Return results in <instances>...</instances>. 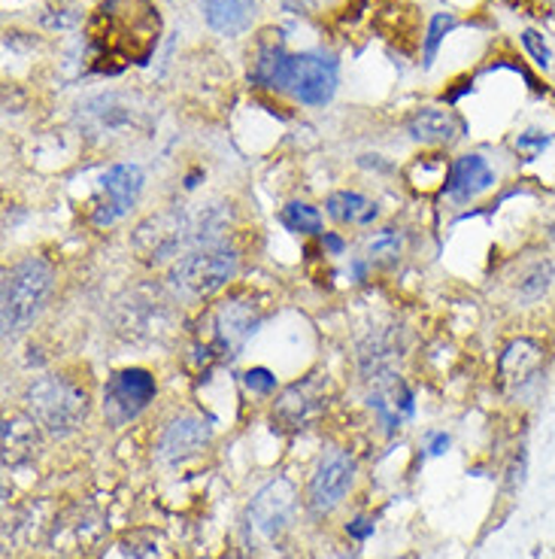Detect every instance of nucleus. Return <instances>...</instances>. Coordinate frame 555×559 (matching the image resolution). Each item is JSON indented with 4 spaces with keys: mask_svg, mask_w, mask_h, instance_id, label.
Here are the masks:
<instances>
[{
    "mask_svg": "<svg viewBox=\"0 0 555 559\" xmlns=\"http://www.w3.org/2000/svg\"><path fill=\"white\" fill-rule=\"evenodd\" d=\"M161 34V15L153 0H104L88 19V46L95 68L116 70L146 64Z\"/></svg>",
    "mask_w": 555,
    "mask_h": 559,
    "instance_id": "1",
    "label": "nucleus"
},
{
    "mask_svg": "<svg viewBox=\"0 0 555 559\" xmlns=\"http://www.w3.org/2000/svg\"><path fill=\"white\" fill-rule=\"evenodd\" d=\"M219 219L209 207H201L195 216L182 213V210H167L158 216H149L146 223L137 225L134 231V250L146 259V262H161L177 255L180 247L185 243H213V235L219 228Z\"/></svg>",
    "mask_w": 555,
    "mask_h": 559,
    "instance_id": "2",
    "label": "nucleus"
},
{
    "mask_svg": "<svg viewBox=\"0 0 555 559\" xmlns=\"http://www.w3.org/2000/svg\"><path fill=\"white\" fill-rule=\"evenodd\" d=\"M52 267L43 259H25L10 271H3V335H22L31 322L40 317L46 298L52 293Z\"/></svg>",
    "mask_w": 555,
    "mask_h": 559,
    "instance_id": "3",
    "label": "nucleus"
},
{
    "mask_svg": "<svg viewBox=\"0 0 555 559\" xmlns=\"http://www.w3.org/2000/svg\"><path fill=\"white\" fill-rule=\"evenodd\" d=\"M31 417L56 438L73 435L88 417V395L64 378H40L28 386Z\"/></svg>",
    "mask_w": 555,
    "mask_h": 559,
    "instance_id": "4",
    "label": "nucleus"
},
{
    "mask_svg": "<svg viewBox=\"0 0 555 559\" xmlns=\"http://www.w3.org/2000/svg\"><path fill=\"white\" fill-rule=\"evenodd\" d=\"M234 274L237 252L225 243H209V247L180 255V262L167 274V283L182 298H207L219 293Z\"/></svg>",
    "mask_w": 555,
    "mask_h": 559,
    "instance_id": "5",
    "label": "nucleus"
},
{
    "mask_svg": "<svg viewBox=\"0 0 555 559\" xmlns=\"http://www.w3.org/2000/svg\"><path fill=\"white\" fill-rule=\"evenodd\" d=\"M279 88L289 92L301 104L322 107L337 92V64H334V58L319 56V52L289 56L286 58V68H282Z\"/></svg>",
    "mask_w": 555,
    "mask_h": 559,
    "instance_id": "6",
    "label": "nucleus"
},
{
    "mask_svg": "<svg viewBox=\"0 0 555 559\" xmlns=\"http://www.w3.org/2000/svg\"><path fill=\"white\" fill-rule=\"evenodd\" d=\"M107 538V520L95 508H68L49 526V545L61 559H88Z\"/></svg>",
    "mask_w": 555,
    "mask_h": 559,
    "instance_id": "7",
    "label": "nucleus"
},
{
    "mask_svg": "<svg viewBox=\"0 0 555 559\" xmlns=\"http://www.w3.org/2000/svg\"><path fill=\"white\" fill-rule=\"evenodd\" d=\"M262 322V308L250 295H231L209 310V347L219 356H237L243 344L255 335Z\"/></svg>",
    "mask_w": 555,
    "mask_h": 559,
    "instance_id": "8",
    "label": "nucleus"
},
{
    "mask_svg": "<svg viewBox=\"0 0 555 559\" xmlns=\"http://www.w3.org/2000/svg\"><path fill=\"white\" fill-rule=\"evenodd\" d=\"M294 508H298V496H294L292 480L277 477L267 480L255 496H252L250 508H246V530L250 538L258 542H274L282 532L292 526Z\"/></svg>",
    "mask_w": 555,
    "mask_h": 559,
    "instance_id": "9",
    "label": "nucleus"
},
{
    "mask_svg": "<svg viewBox=\"0 0 555 559\" xmlns=\"http://www.w3.org/2000/svg\"><path fill=\"white\" fill-rule=\"evenodd\" d=\"M155 399V378L143 368H128L107 380L104 390V414L110 419L112 429L125 426L131 419L143 414Z\"/></svg>",
    "mask_w": 555,
    "mask_h": 559,
    "instance_id": "10",
    "label": "nucleus"
},
{
    "mask_svg": "<svg viewBox=\"0 0 555 559\" xmlns=\"http://www.w3.org/2000/svg\"><path fill=\"white\" fill-rule=\"evenodd\" d=\"M352 475H355V462L349 460V453L340 448L325 450L313 468L310 487H306V502L316 514H328L337 504L347 499L349 487H352Z\"/></svg>",
    "mask_w": 555,
    "mask_h": 559,
    "instance_id": "11",
    "label": "nucleus"
},
{
    "mask_svg": "<svg viewBox=\"0 0 555 559\" xmlns=\"http://www.w3.org/2000/svg\"><path fill=\"white\" fill-rule=\"evenodd\" d=\"M140 192H143V170L137 165H112L100 177V195L92 207V223L100 228L119 223L137 204Z\"/></svg>",
    "mask_w": 555,
    "mask_h": 559,
    "instance_id": "12",
    "label": "nucleus"
},
{
    "mask_svg": "<svg viewBox=\"0 0 555 559\" xmlns=\"http://www.w3.org/2000/svg\"><path fill=\"white\" fill-rule=\"evenodd\" d=\"M546 368V349L531 341V337H516L510 341L498 359V383L510 399L526 395Z\"/></svg>",
    "mask_w": 555,
    "mask_h": 559,
    "instance_id": "13",
    "label": "nucleus"
},
{
    "mask_svg": "<svg viewBox=\"0 0 555 559\" xmlns=\"http://www.w3.org/2000/svg\"><path fill=\"white\" fill-rule=\"evenodd\" d=\"M322 405H325V386L319 378H306L304 383H294L279 395L274 405V423L282 432H298L304 429L310 419L319 417Z\"/></svg>",
    "mask_w": 555,
    "mask_h": 559,
    "instance_id": "14",
    "label": "nucleus"
},
{
    "mask_svg": "<svg viewBox=\"0 0 555 559\" xmlns=\"http://www.w3.org/2000/svg\"><path fill=\"white\" fill-rule=\"evenodd\" d=\"M209 429L207 419L192 417V414H185V417H177L161 435V444H158V460L167 462V465H177V462H185L197 456L201 450L209 444Z\"/></svg>",
    "mask_w": 555,
    "mask_h": 559,
    "instance_id": "15",
    "label": "nucleus"
},
{
    "mask_svg": "<svg viewBox=\"0 0 555 559\" xmlns=\"http://www.w3.org/2000/svg\"><path fill=\"white\" fill-rule=\"evenodd\" d=\"M374 392H371V407L376 411V417L383 423L386 435H395L401 429V423L407 417H413V392L403 386V380H398L391 371L376 374Z\"/></svg>",
    "mask_w": 555,
    "mask_h": 559,
    "instance_id": "16",
    "label": "nucleus"
},
{
    "mask_svg": "<svg viewBox=\"0 0 555 559\" xmlns=\"http://www.w3.org/2000/svg\"><path fill=\"white\" fill-rule=\"evenodd\" d=\"M495 186V170L488 168L483 155H461L453 162L449 177H446V195L453 201H473Z\"/></svg>",
    "mask_w": 555,
    "mask_h": 559,
    "instance_id": "17",
    "label": "nucleus"
},
{
    "mask_svg": "<svg viewBox=\"0 0 555 559\" xmlns=\"http://www.w3.org/2000/svg\"><path fill=\"white\" fill-rule=\"evenodd\" d=\"M40 448V423L31 414H13L3 419V465L15 468L28 462Z\"/></svg>",
    "mask_w": 555,
    "mask_h": 559,
    "instance_id": "18",
    "label": "nucleus"
},
{
    "mask_svg": "<svg viewBox=\"0 0 555 559\" xmlns=\"http://www.w3.org/2000/svg\"><path fill=\"white\" fill-rule=\"evenodd\" d=\"M410 134L419 143H434V146H449L453 140L464 134V122L453 110H419L410 119Z\"/></svg>",
    "mask_w": 555,
    "mask_h": 559,
    "instance_id": "19",
    "label": "nucleus"
},
{
    "mask_svg": "<svg viewBox=\"0 0 555 559\" xmlns=\"http://www.w3.org/2000/svg\"><path fill=\"white\" fill-rule=\"evenodd\" d=\"M201 3H204L209 28L228 37L250 28L252 15H255V0H201Z\"/></svg>",
    "mask_w": 555,
    "mask_h": 559,
    "instance_id": "20",
    "label": "nucleus"
},
{
    "mask_svg": "<svg viewBox=\"0 0 555 559\" xmlns=\"http://www.w3.org/2000/svg\"><path fill=\"white\" fill-rule=\"evenodd\" d=\"M325 207H328V216L334 223L340 225H371L379 216V207L374 201L359 195V192H334L325 201Z\"/></svg>",
    "mask_w": 555,
    "mask_h": 559,
    "instance_id": "21",
    "label": "nucleus"
},
{
    "mask_svg": "<svg viewBox=\"0 0 555 559\" xmlns=\"http://www.w3.org/2000/svg\"><path fill=\"white\" fill-rule=\"evenodd\" d=\"M122 559H177L173 547L167 545V538L155 530H137L122 538L119 545Z\"/></svg>",
    "mask_w": 555,
    "mask_h": 559,
    "instance_id": "22",
    "label": "nucleus"
},
{
    "mask_svg": "<svg viewBox=\"0 0 555 559\" xmlns=\"http://www.w3.org/2000/svg\"><path fill=\"white\" fill-rule=\"evenodd\" d=\"M286 58L289 56L282 52V46H262L258 56H255V64H252V80L264 85V88H279Z\"/></svg>",
    "mask_w": 555,
    "mask_h": 559,
    "instance_id": "23",
    "label": "nucleus"
},
{
    "mask_svg": "<svg viewBox=\"0 0 555 559\" xmlns=\"http://www.w3.org/2000/svg\"><path fill=\"white\" fill-rule=\"evenodd\" d=\"M279 223L286 225L289 231H294V235H319L322 216L316 207L294 201V204H289V207L279 213Z\"/></svg>",
    "mask_w": 555,
    "mask_h": 559,
    "instance_id": "24",
    "label": "nucleus"
},
{
    "mask_svg": "<svg viewBox=\"0 0 555 559\" xmlns=\"http://www.w3.org/2000/svg\"><path fill=\"white\" fill-rule=\"evenodd\" d=\"M403 250V238L398 228H383V231H376L371 243H367V252H371V259H379V262H398L401 259Z\"/></svg>",
    "mask_w": 555,
    "mask_h": 559,
    "instance_id": "25",
    "label": "nucleus"
},
{
    "mask_svg": "<svg viewBox=\"0 0 555 559\" xmlns=\"http://www.w3.org/2000/svg\"><path fill=\"white\" fill-rule=\"evenodd\" d=\"M553 283V265L550 262H538L534 267H528L522 280H519V295L522 298H541Z\"/></svg>",
    "mask_w": 555,
    "mask_h": 559,
    "instance_id": "26",
    "label": "nucleus"
},
{
    "mask_svg": "<svg viewBox=\"0 0 555 559\" xmlns=\"http://www.w3.org/2000/svg\"><path fill=\"white\" fill-rule=\"evenodd\" d=\"M553 143V134L550 131H541V128H528L522 131L519 138H516V155L522 158V162H534V158H541L543 150Z\"/></svg>",
    "mask_w": 555,
    "mask_h": 559,
    "instance_id": "27",
    "label": "nucleus"
},
{
    "mask_svg": "<svg viewBox=\"0 0 555 559\" xmlns=\"http://www.w3.org/2000/svg\"><path fill=\"white\" fill-rule=\"evenodd\" d=\"M456 25V19L449 13H437L434 19H431L429 25V37H425V68H429L431 61H434V56H437V46L444 43L446 31Z\"/></svg>",
    "mask_w": 555,
    "mask_h": 559,
    "instance_id": "28",
    "label": "nucleus"
},
{
    "mask_svg": "<svg viewBox=\"0 0 555 559\" xmlns=\"http://www.w3.org/2000/svg\"><path fill=\"white\" fill-rule=\"evenodd\" d=\"M522 46L528 49V56L534 58V64L543 70H550L553 68V49L546 46V40H543L541 34L538 31H522Z\"/></svg>",
    "mask_w": 555,
    "mask_h": 559,
    "instance_id": "29",
    "label": "nucleus"
},
{
    "mask_svg": "<svg viewBox=\"0 0 555 559\" xmlns=\"http://www.w3.org/2000/svg\"><path fill=\"white\" fill-rule=\"evenodd\" d=\"M243 383H246V390L255 392V395H270V392L277 390V378H274L267 368H250V371L243 374Z\"/></svg>",
    "mask_w": 555,
    "mask_h": 559,
    "instance_id": "30",
    "label": "nucleus"
},
{
    "mask_svg": "<svg viewBox=\"0 0 555 559\" xmlns=\"http://www.w3.org/2000/svg\"><path fill=\"white\" fill-rule=\"evenodd\" d=\"M347 532H349V538H355V542H364V538H371V535H374V523H371V520L359 518V520H352V523H349Z\"/></svg>",
    "mask_w": 555,
    "mask_h": 559,
    "instance_id": "31",
    "label": "nucleus"
},
{
    "mask_svg": "<svg viewBox=\"0 0 555 559\" xmlns=\"http://www.w3.org/2000/svg\"><path fill=\"white\" fill-rule=\"evenodd\" d=\"M449 450V435L446 432H431L429 435V453L431 456H444Z\"/></svg>",
    "mask_w": 555,
    "mask_h": 559,
    "instance_id": "32",
    "label": "nucleus"
},
{
    "mask_svg": "<svg viewBox=\"0 0 555 559\" xmlns=\"http://www.w3.org/2000/svg\"><path fill=\"white\" fill-rule=\"evenodd\" d=\"M325 247L331 252H343V240L334 238V235H325Z\"/></svg>",
    "mask_w": 555,
    "mask_h": 559,
    "instance_id": "33",
    "label": "nucleus"
}]
</instances>
